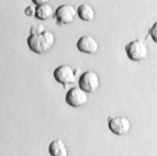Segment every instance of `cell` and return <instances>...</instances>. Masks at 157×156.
<instances>
[{
  "label": "cell",
  "instance_id": "cell-1",
  "mask_svg": "<svg viewBox=\"0 0 157 156\" xmlns=\"http://www.w3.org/2000/svg\"><path fill=\"white\" fill-rule=\"evenodd\" d=\"M31 51L41 54L48 51L55 45V34L50 31H45L39 35H29L26 40Z\"/></svg>",
  "mask_w": 157,
  "mask_h": 156
},
{
  "label": "cell",
  "instance_id": "cell-2",
  "mask_svg": "<svg viewBox=\"0 0 157 156\" xmlns=\"http://www.w3.org/2000/svg\"><path fill=\"white\" fill-rule=\"evenodd\" d=\"M124 49L128 58L134 62L143 61L147 58L148 55L147 45L139 38L126 44Z\"/></svg>",
  "mask_w": 157,
  "mask_h": 156
},
{
  "label": "cell",
  "instance_id": "cell-8",
  "mask_svg": "<svg viewBox=\"0 0 157 156\" xmlns=\"http://www.w3.org/2000/svg\"><path fill=\"white\" fill-rule=\"evenodd\" d=\"M76 46L78 51L88 54H95L99 47L98 41L90 35L80 37L77 42Z\"/></svg>",
  "mask_w": 157,
  "mask_h": 156
},
{
  "label": "cell",
  "instance_id": "cell-13",
  "mask_svg": "<svg viewBox=\"0 0 157 156\" xmlns=\"http://www.w3.org/2000/svg\"><path fill=\"white\" fill-rule=\"evenodd\" d=\"M24 13L28 17H35L36 7H34V6H27L24 10Z\"/></svg>",
  "mask_w": 157,
  "mask_h": 156
},
{
  "label": "cell",
  "instance_id": "cell-10",
  "mask_svg": "<svg viewBox=\"0 0 157 156\" xmlns=\"http://www.w3.org/2000/svg\"><path fill=\"white\" fill-rule=\"evenodd\" d=\"M54 9L48 2L36 7L35 17L41 21L47 20L54 15Z\"/></svg>",
  "mask_w": 157,
  "mask_h": 156
},
{
  "label": "cell",
  "instance_id": "cell-14",
  "mask_svg": "<svg viewBox=\"0 0 157 156\" xmlns=\"http://www.w3.org/2000/svg\"><path fill=\"white\" fill-rule=\"evenodd\" d=\"M148 34L151 37L153 41L156 42V22L154 23V24L149 29Z\"/></svg>",
  "mask_w": 157,
  "mask_h": 156
},
{
  "label": "cell",
  "instance_id": "cell-6",
  "mask_svg": "<svg viewBox=\"0 0 157 156\" xmlns=\"http://www.w3.org/2000/svg\"><path fill=\"white\" fill-rule=\"evenodd\" d=\"M77 15L75 7L68 4L59 6L54 12L53 17L58 25L63 26L71 23L75 20Z\"/></svg>",
  "mask_w": 157,
  "mask_h": 156
},
{
  "label": "cell",
  "instance_id": "cell-11",
  "mask_svg": "<svg viewBox=\"0 0 157 156\" xmlns=\"http://www.w3.org/2000/svg\"><path fill=\"white\" fill-rule=\"evenodd\" d=\"M79 18L84 21H91L94 19L95 12L94 9L88 4L80 5L76 10Z\"/></svg>",
  "mask_w": 157,
  "mask_h": 156
},
{
  "label": "cell",
  "instance_id": "cell-9",
  "mask_svg": "<svg viewBox=\"0 0 157 156\" xmlns=\"http://www.w3.org/2000/svg\"><path fill=\"white\" fill-rule=\"evenodd\" d=\"M48 153L51 156H69L68 149L62 139H54L48 145Z\"/></svg>",
  "mask_w": 157,
  "mask_h": 156
},
{
  "label": "cell",
  "instance_id": "cell-5",
  "mask_svg": "<svg viewBox=\"0 0 157 156\" xmlns=\"http://www.w3.org/2000/svg\"><path fill=\"white\" fill-rule=\"evenodd\" d=\"M107 121L109 130L117 136L128 133L131 128L130 121L124 116H109Z\"/></svg>",
  "mask_w": 157,
  "mask_h": 156
},
{
  "label": "cell",
  "instance_id": "cell-4",
  "mask_svg": "<svg viewBox=\"0 0 157 156\" xmlns=\"http://www.w3.org/2000/svg\"><path fill=\"white\" fill-rule=\"evenodd\" d=\"M53 75L55 80L62 84L64 88L76 82L77 76L74 70L69 65H61L57 67L53 71Z\"/></svg>",
  "mask_w": 157,
  "mask_h": 156
},
{
  "label": "cell",
  "instance_id": "cell-12",
  "mask_svg": "<svg viewBox=\"0 0 157 156\" xmlns=\"http://www.w3.org/2000/svg\"><path fill=\"white\" fill-rule=\"evenodd\" d=\"M45 31V27L41 24H33L30 27V35H39Z\"/></svg>",
  "mask_w": 157,
  "mask_h": 156
},
{
  "label": "cell",
  "instance_id": "cell-7",
  "mask_svg": "<svg viewBox=\"0 0 157 156\" xmlns=\"http://www.w3.org/2000/svg\"><path fill=\"white\" fill-rule=\"evenodd\" d=\"M66 103L73 108H79L85 105L88 102V95L86 92L79 87H73L69 89L65 97Z\"/></svg>",
  "mask_w": 157,
  "mask_h": 156
},
{
  "label": "cell",
  "instance_id": "cell-15",
  "mask_svg": "<svg viewBox=\"0 0 157 156\" xmlns=\"http://www.w3.org/2000/svg\"><path fill=\"white\" fill-rule=\"evenodd\" d=\"M32 2L36 6H38L39 5H41L44 3H45L47 2H48V1L46 0H34V1H32Z\"/></svg>",
  "mask_w": 157,
  "mask_h": 156
},
{
  "label": "cell",
  "instance_id": "cell-3",
  "mask_svg": "<svg viewBox=\"0 0 157 156\" xmlns=\"http://www.w3.org/2000/svg\"><path fill=\"white\" fill-rule=\"evenodd\" d=\"M78 83V87L87 94L94 93L100 86V80L96 72L88 70L80 75Z\"/></svg>",
  "mask_w": 157,
  "mask_h": 156
}]
</instances>
